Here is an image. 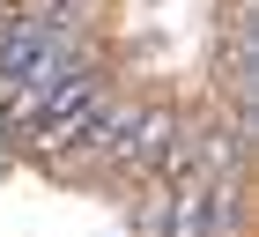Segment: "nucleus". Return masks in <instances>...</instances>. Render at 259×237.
Masks as SVG:
<instances>
[{
    "label": "nucleus",
    "instance_id": "1",
    "mask_svg": "<svg viewBox=\"0 0 259 237\" xmlns=\"http://www.w3.org/2000/svg\"><path fill=\"white\" fill-rule=\"evenodd\" d=\"M104 97H111V67L89 59V67H74L60 89H45L37 104H8V148H30V156L52 163L60 148H74V141H81V126L97 118Z\"/></svg>",
    "mask_w": 259,
    "mask_h": 237
}]
</instances>
